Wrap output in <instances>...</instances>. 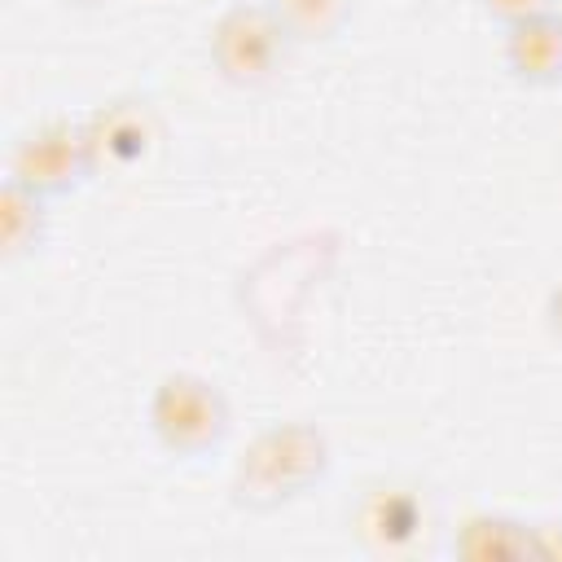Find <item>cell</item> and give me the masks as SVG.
<instances>
[{
  "label": "cell",
  "instance_id": "obj_1",
  "mask_svg": "<svg viewBox=\"0 0 562 562\" xmlns=\"http://www.w3.org/2000/svg\"><path fill=\"white\" fill-rule=\"evenodd\" d=\"M321 465H325V443H321L316 430H307V426H277L241 461L237 487H241L246 501L272 505V501L294 496L303 483H312L321 474Z\"/></svg>",
  "mask_w": 562,
  "mask_h": 562
},
{
  "label": "cell",
  "instance_id": "obj_2",
  "mask_svg": "<svg viewBox=\"0 0 562 562\" xmlns=\"http://www.w3.org/2000/svg\"><path fill=\"white\" fill-rule=\"evenodd\" d=\"M228 426V408L220 391H211L202 378H167L154 395V430L176 452H202L211 448Z\"/></svg>",
  "mask_w": 562,
  "mask_h": 562
},
{
  "label": "cell",
  "instance_id": "obj_3",
  "mask_svg": "<svg viewBox=\"0 0 562 562\" xmlns=\"http://www.w3.org/2000/svg\"><path fill=\"white\" fill-rule=\"evenodd\" d=\"M215 61L237 83H263L285 53V26L272 9H233L215 26Z\"/></svg>",
  "mask_w": 562,
  "mask_h": 562
},
{
  "label": "cell",
  "instance_id": "obj_4",
  "mask_svg": "<svg viewBox=\"0 0 562 562\" xmlns=\"http://www.w3.org/2000/svg\"><path fill=\"white\" fill-rule=\"evenodd\" d=\"M88 136L66 127V123H53V127H40L35 136L22 140L18 158H13V180L26 184L31 193H53V189H66L83 176L88 167Z\"/></svg>",
  "mask_w": 562,
  "mask_h": 562
},
{
  "label": "cell",
  "instance_id": "obj_5",
  "mask_svg": "<svg viewBox=\"0 0 562 562\" xmlns=\"http://www.w3.org/2000/svg\"><path fill=\"white\" fill-rule=\"evenodd\" d=\"M505 57L518 79L558 83L562 79V13H536L522 22H509Z\"/></svg>",
  "mask_w": 562,
  "mask_h": 562
},
{
  "label": "cell",
  "instance_id": "obj_6",
  "mask_svg": "<svg viewBox=\"0 0 562 562\" xmlns=\"http://www.w3.org/2000/svg\"><path fill=\"white\" fill-rule=\"evenodd\" d=\"M268 9H272L277 22L285 26V35L316 40V35H334V31L347 22L351 0H272Z\"/></svg>",
  "mask_w": 562,
  "mask_h": 562
},
{
  "label": "cell",
  "instance_id": "obj_7",
  "mask_svg": "<svg viewBox=\"0 0 562 562\" xmlns=\"http://www.w3.org/2000/svg\"><path fill=\"white\" fill-rule=\"evenodd\" d=\"M31 202H35V193L13 180L9 193H4V211H0V237H4V250H9V255L26 250V246L35 241V233H40V215H35L40 206H35L31 215H22Z\"/></svg>",
  "mask_w": 562,
  "mask_h": 562
},
{
  "label": "cell",
  "instance_id": "obj_8",
  "mask_svg": "<svg viewBox=\"0 0 562 562\" xmlns=\"http://www.w3.org/2000/svg\"><path fill=\"white\" fill-rule=\"evenodd\" d=\"M501 22H522V18H536V13H549L553 0H483Z\"/></svg>",
  "mask_w": 562,
  "mask_h": 562
},
{
  "label": "cell",
  "instance_id": "obj_9",
  "mask_svg": "<svg viewBox=\"0 0 562 562\" xmlns=\"http://www.w3.org/2000/svg\"><path fill=\"white\" fill-rule=\"evenodd\" d=\"M553 325H558V329H562V290H558V294H553Z\"/></svg>",
  "mask_w": 562,
  "mask_h": 562
}]
</instances>
